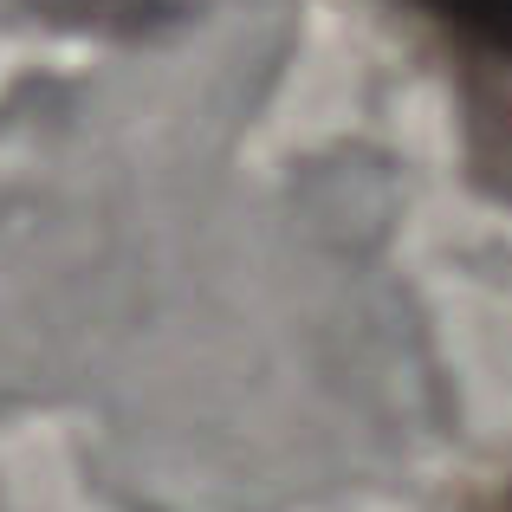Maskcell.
<instances>
[{
    "mask_svg": "<svg viewBox=\"0 0 512 512\" xmlns=\"http://www.w3.org/2000/svg\"><path fill=\"white\" fill-rule=\"evenodd\" d=\"M487 512H512V487H506V493H500V500H493Z\"/></svg>",
    "mask_w": 512,
    "mask_h": 512,
    "instance_id": "cell-2",
    "label": "cell"
},
{
    "mask_svg": "<svg viewBox=\"0 0 512 512\" xmlns=\"http://www.w3.org/2000/svg\"><path fill=\"white\" fill-rule=\"evenodd\" d=\"M422 7L441 33H454L467 52L512 65V0H409Z\"/></svg>",
    "mask_w": 512,
    "mask_h": 512,
    "instance_id": "cell-1",
    "label": "cell"
}]
</instances>
